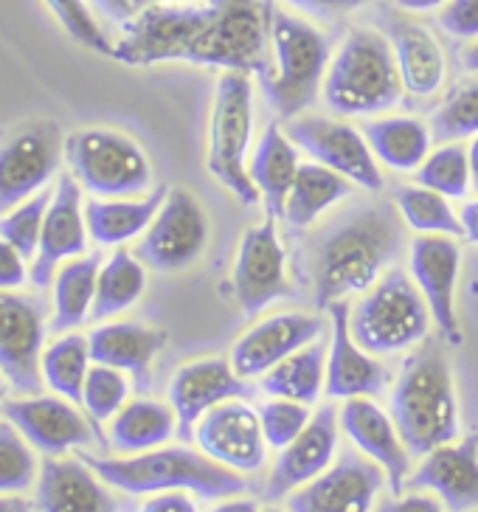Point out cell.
I'll return each mask as SVG.
<instances>
[{
  "label": "cell",
  "mask_w": 478,
  "mask_h": 512,
  "mask_svg": "<svg viewBox=\"0 0 478 512\" xmlns=\"http://www.w3.org/2000/svg\"><path fill=\"white\" fill-rule=\"evenodd\" d=\"M234 296L245 316H259L270 304L293 293L287 276V251H284L276 220L268 217L259 226L245 228L234 259Z\"/></svg>",
  "instance_id": "5bb4252c"
},
{
  "label": "cell",
  "mask_w": 478,
  "mask_h": 512,
  "mask_svg": "<svg viewBox=\"0 0 478 512\" xmlns=\"http://www.w3.org/2000/svg\"><path fill=\"white\" fill-rule=\"evenodd\" d=\"M355 183L346 181L341 172L329 169V166L310 161L299 166L296 183L287 195L282 220L290 228H310L318 223L321 214H327L335 203H341L352 195Z\"/></svg>",
  "instance_id": "d6a6232c"
},
{
  "label": "cell",
  "mask_w": 478,
  "mask_h": 512,
  "mask_svg": "<svg viewBox=\"0 0 478 512\" xmlns=\"http://www.w3.org/2000/svg\"><path fill=\"white\" fill-rule=\"evenodd\" d=\"M113 490L127 496H155L186 490L200 498H231L248 490V479L186 445L155 448L133 456H82Z\"/></svg>",
  "instance_id": "277c9868"
},
{
  "label": "cell",
  "mask_w": 478,
  "mask_h": 512,
  "mask_svg": "<svg viewBox=\"0 0 478 512\" xmlns=\"http://www.w3.org/2000/svg\"><path fill=\"white\" fill-rule=\"evenodd\" d=\"M284 133L313 161L341 172L346 181L374 195L383 192L386 181L380 172V161L374 158L363 130L352 127L349 121L304 113V116L284 121Z\"/></svg>",
  "instance_id": "7c38bea8"
},
{
  "label": "cell",
  "mask_w": 478,
  "mask_h": 512,
  "mask_svg": "<svg viewBox=\"0 0 478 512\" xmlns=\"http://www.w3.org/2000/svg\"><path fill=\"white\" fill-rule=\"evenodd\" d=\"M138 512H200L192 493L186 490H169V493H155L150 496Z\"/></svg>",
  "instance_id": "f907efd6"
},
{
  "label": "cell",
  "mask_w": 478,
  "mask_h": 512,
  "mask_svg": "<svg viewBox=\"0 0 478 512\" xmlns=\"http://www.w3.org/2000/svg\"><path fill=\"white\" fill-rule=\"evenodd\" d=\"M405 220L394 203H358L318 228L307 242V279L318 310L360 296L400 259Z\"/></svg>",
  "instance_id": "7a4b0ae2"
},
{
  "label": "cell",
  "mask_w": 478,
  "mask_h": 512,
  "mask_svg": "<svg viewBox=\"0 0 478 512\" xmlns=\"http://www.w3.org/2000/svg\"><path fill=\"white\" fill-rule=\"evenodd\" d=\"M37 482V459L9 420L0 422V496H20Z\"/></svg>",
  "instance_id": "60d3db41"
},
{
  "label": "cell",
  "mask_w": 478,
  "mask_h": 512,
  "mask_svg": "<svg viewBox=\"0 0 478 512\" xmlns=\"http://www.w3.org/2000/svg\"><path fill=\"white\" fill-rule=\"evenodd\" d=\"M31 279V268L26 256L15 245L0 240V290H20Z\"/></svg>",
  "instance_id": "681fc988"
},
{
  "label": "cell",
  "mask_w": 478,
  "mask_h": 512,
  "mask_svg": "<svg viewBox=\"0 0 478 512\" xmlns=\"http://www.w3.org/2000/svg\"><path fill=\"white\" fill-rule=\"evenodd\" d=\"M341 428L360 453H366L372 462L383 467L391 493H403L411 476V451L391 411H383L374 403V397L344 400Z\"/></svg>",
  "instance_id": "cb8c5ba5"
},
{
  "label": "cell",
  "mask_w": 478,
  "mask_h": 512,
  "mask_svg": "<svg viewBox=\"0 0 478 512\" xmlns=\"http://www.w3.org/2000/svg\"><path fill=\"white\" fill-rule=\"evenodd\" d=\"M43 3L74 43L96 54L113 57V37L107 34L105 23L93 15L88 0H43Z\"/></svg>",
  "instance_id": "7bdbcfd3"
},
{
  "label": "cell",
  "mask_w": 478,
  "mask_h": 512,
  "mask_svg": "<svg viewBox=\"0 0 478 512\" xmlns=\"http://www.w3.org/2000/svg\"><path fill=\"white\" fill-rule=\"evenodd\" d=\"M374 512H448V507H445L434 493H425V490H403V493H394L391 498L377 501Z\"/></svg>",
  "instance_id": "c3c4849f"
},
{
  "label": "cell",
  "mask_w": 478,
  "mask_h": 512,
  "mask_svg": "<svg viewBox=\"0 0 478 512\" xmlns=\"http://www.w3.org/2000/svg\"><path fill=\"white\" fill-rule=\"evenodd\" d=\"M37 510L40 512H124L113 487L79 456H48L37 476Z\"/></svg>",
  "instance_id": "484cf974"
},
{
  "label": "cell",
  "mask_w": 478,
  "mask_h": 512,
  "mask_svg": "<svg viewBox=\"0 0 478 512\" xmlns=\"http://www.w3.org/2000/svg\"><path fill=\"white\" fill-rule=\"evenodd\" d=\"M144 290H147V265L135 256V251L116 248L102 262L90 321L105 324L110 318L127 313L144 296Z\"/></svg>",
  "instance_id": "d590c367"
},
{
  "label": "cell",
  "mask_w": 478,
  "mask_h": 512,
  "mask_svg": "<svg viewBox=\"0 0 478 512\" xmlns=\"http://www.w3.org/2000/svg\"><path fill=\"white\" fill-rule=\"evenodd\" d=\"M394 206L417 234H445V237H464L462 217L453 209V200L439 195L428 186H400L394 192Z\"/></svg>",
  "instance_id": "74e56055"
},
{
  "label": "cell",
  "mask_w": 478,
  "mask_h": 512,
  "mask_svg": "<svg viewBox=\"0 0 478 512\" xmlns=\"http://www.w3.org/2000/svg\"><path fill=\"white\" fill-rule=\"evenodd\" d=\"M0 512H34V507L23 496H0Z\"/></svg>",
  "instance_id": "9f6ffc18"
},
{
  "label": "cell",
  "mask_w": 478,
  "mask_h": 512,
  "mask_svg": "<svg viewBox=\"0 0 478 512\" xmlns=\"http://www.w3.org/2000/svg\"><path fill=\"white\" fill-rule=\"evenodd\" d=\"M459 217H462L464 237L473 242V245H478V197L464 203L462 209H459Z\"/></svg>",
  "instance_id": "f5cc1de1"
},
{
  "label": "cell",
  "mask_w": 478,
  "mask_h": 512,
  "mask_svg": "<svg viewBox=\"0 0 478 512\" xmlns=\"http://www.w3.org/2000/svg\"><path fill=\"white\" fill-rule=\"evenodd\" d=\"M462 65H464V71L478 74V37L476 40H470V43L462 48Z\"/></svg>",
  "instance_id": "6f0895ef"
},
{
  "label": "cell",
  "mask_w": 478,
  "mask_h": 512,
  "mask_svg": "<svg viewBox=\"0 0 478 512\" xmlns=\"http://www.w3.org/2000/svg\"><path fill=\"white\" fill-rule=\"evenodd\" d=\"M178 434V414L169 403L138 397L110 420V448L121 456L164 448Z\"/></svg>",
  "instance_id": "1f68e13d"
},
{
  "label": "cell",
  "mask_w": 478,
  "mask_h": 512,
  "mask_svg": "<svg viewBox=\"0 0 478 512\" xmlns=\"http://www.w3.org/2000/svg\"><path fill=\"white\" fill-rule=\"evenodd\" d=\"M211 223L203 203L189 189H166L164 203L152 226L135 245V256L158 273H178L192 268L209 245Z\"/></svg>",
  "instance_id": "8fae6325"
},
{
  "label": "cell",
  "mask_w": 478,
  "mask_h": 512,
  "mask_svg": "<svg viewBox=\"0 0 478 512\" xmlns=\"http://www.w3.org/2000/svg\"><path fill=\"white\" fill-rule=\"evenodd\" d=\"M90 366H93V358H90L88 338L79 332H62L43 349L40 372L51 392L82 406V389H85Z\"/></svg>",
  "instance_id": "8d00e7d4"
},
{
  "label": "cell",
  "mask_w": 478,
  "mask_h": 512,
  "mask_svg": "<svg viewBox=\"0 0 478 512\" xmlns=\"http://www.w3.org/2000/svg\"><path fill=\"white\" fill-rule=\"evenodd\" d=\"M321 335H324V321L313 313H273L239 335L228 361L237 369L239 377L259 380L284 358L318 341Z\"/></svg>",
  "instance_id": "44dd1931"
},
{
  "label": "cell",
  "mask_w": 478,
  "mask_h": 512,
  "mask_svg": "<svg viewBox=\"0 0 478 512\" xmlns=\"http://www.w3.org/2000/svg\"><path fill=\"white\" fill-rule=\"evenodd\" d=\"M467 155H470V175H473V189L478 192V136H473V141H470Z\"/></svg>",
  "instance_id": "680465c9"
},
{
  "label": "cell",
  "mask_w": 478,
  "mask_h": 512,
  "mask_svg": "<svg viewBox=\"0 0 478 512\" xmlns=\"http://www.w3.org/2000/svg\"><path fill=\"white\" fill-rule=\"evenodd\" d=\"M65 161L93 197H144L152 192V164L133 138L90 127L65 138Z\"/></svg>",
  "instance_id": "9c48e42d"
},
{
  "label": "cell",
  "mask_w": 478,
  "mask_h": 512,
  "mask_svg": "<svg viewBox=\"0 0 478 512\" xmlns=\"http://www.w3.org/2000/svg\"><path fill=\"white\" fill-rule=\"evenodd\" d=\"M338 445H341V408L327 403L315 411L310 425L299 437L279 451L268 473L265 498L279 501L307 482H313L315 476H321L338 459Z\"/></svg>",
  "instance_id": "ffe728a7"
},
{
  "label": "cell",
  "mask_w": 478,
  "mask_h": 512,
  "mask_svg": "<svg viewBox=\"0 0 478 512\" xmlns=\"http://www.w3.org/2000/svg\"><path fill=\"white\" fill-rule=\"evenodd\" d=\"M209 512H259V504H256L254 498L231 496L220 498V504H214Z\"/></svg>",
  "instance_id": "11a10c76"
},
{
  "label": "cell",
  "mask_w": 478,
  "mask_h": 512,
  "mask_svg": "<svg viewBox=\"0 0 478 512\" xmlns=\"http://www.w3.org/2000/svg\"><path fill=\"white\" fill-rule=\"evenodd\" d=\"M88 220L82 203V186L71 175H60L45 211L40 248L31 259V285L51 287L54 276L68 259L88 254Z\"/></svg>",
  "instance_id": "ac0fdd59"
},
{
  "label": "cell",
  "mask_w": 478,
  "mask_h": 512,
  "mask_svg": "<svg viewBox=\"0 0 478 512\" xmlns=\"http://www.w3.org/2000/svg\"><path fill=\"white\" fill-rule=\"evenodd\" d=\"M259 512H287V510H279V507H265V510H259Z\"/></svg>",
  "instance_id": "91938a15"
},
{
  "label": "cell",
  "mask_w": 478,
  "mask_h": 512,
  "mask_svg": "<svg viewBox=\"0 0 478 512\" xmlns=\"http://www.w3.org/2000/svg\"><path fill=\"white\" fill-rule=\"evenodd\" d=\"M363 136L372 147L374 158L394 172H417L428 152L434 150L431 124L414 116H372L363 121Z\"/></svg>",
  "instance_id": "4dcf8cb0"
},
{
  "label": "cell",
  "mask_w": 478,
  "mask_h": 512,
  "mask_svg": "<svg viewBox=\"0 0 478 512\" xmlns=\"http://www.w3.org/2000/svg\"><path fill=\"white\" fill-rule=\"evenodd\" d=\"M65 138L51 119H34L0 138V217L57 178Z\"/></svg>",
  "instance_id": "30bf717a"
},
{
  "label": "cell",
  "mask_w": 478,
  "mask_h": 512,
  "mask_svg": "<svg viewBox=\"0 0 478 512\" xmlns=\"http://www.w3.org/2000/svg\"><path fill=\"white\" fill-rule=\"evenodd\" d=\"M290 6L304 9V12H313V15H346V12H355L360 6L372 3V0H287Z\"/></svg>",
  "instance_id": "816d5d0a"
},
{
  "label": "cell",
  "mask_w": 478,
  "mask_h": 512,
  "mask_svg": "<svg viewBox=\"0 0 478 512\" xmlns=\"http://www.w3.org/2000/svg\"><path fill=\"white\" fill-rule=\"evenodd\" d=\"M431 307L417 282L400 268L386 271L360 302L352 304L349 327L360 347L377 358L411 352L431 335Z\"/></svg>",
  "instance_id": "52a82bcc"
},
{
  "label": "cell",
  "mask_w": 478,
  "mask_h": 512,
  "mask_svg": "<svg viewBox=\"0 0 478 512\" xmlns=\"http://www.w3.org/2000/svg\"><path fill=\"white\" fill-rule=\"evenodd\" d=\"M321 96L344 119H372L400 105L405 85L389 34L369 26L349 31L332 51Z\"/></svg>",
  "instance_id": "5b68a950"
},
{
  "label": "cell",
  "mask_w": 478,
  "mask_h": 512,
  "mask_svg": "<svg viewBox=\"0 0 478 512\" xmlns=\"http://www.w3.org/2000/svg\"><path fill=\"white\" fill-rule=\"evenodd\" d=\"M0 397H3V392H0Z\"/></svg>",
  "instance_id": "6125c7cd"
},
{
  "label": "cell",
  "mask_w": 478,
  "mask_h": 512,
  "mask_svg": "<svg viewBox=\"0 0 478 512\" xmlns=\"http://www.w3.org/2000/svg\"><path fill=\"white\" fill-rule=\"evenodd\" d=\"M405 490L434 493L448 512L478 510V437L448 442L422 456Z\"/></svg>",
  "instance_id": "d4e9b609"
},
{
  "label": "cell",
  "mask_w": 478,
  "mask_h": 512,
  "mask_svg": "<svg viewBox=\"0 0 478 512\" xmlns=\"http://www.w3.org/2000/svg\"><path fill=\"white\" fill-rule=\"evenodd\" d=\"M439 26L450 37L476 40L478 37V0H448L439 9Z\"/></svg>",
  "instance_id": "bcb514c9"
},
{
  "label": "cell",
  "mask_w": 478,
  "mask_h": 512,
  "mask_svg": "<svg viewBox=\"0 0 478 512\" xmlns=\"http://www.w3.org/2000/svg\"><path fill=\"white\" fill-rule=\"evenodd\" d=\"M386 484L383 467L366 453L341 451L321 476L287 496V512H374Z\"/></svg>",
  "instance_id": "4fadbf2b"
},
{
  "label": "cell",
  "mask_w": 478,
  "mask_h": 512,
  "mask_svg": "<svg viewBox=\"0 0 478 512\" xmlns=\"http://www.w3.org/2000/svg\"><path fill=\"white\" fill-rule=\"evenodd\" d=\"M332 335L327 344V394L332 400H355V397H377L394 383L391 372L377 355L366 352L355 341L349 327L352 302H335L327 310Z\"/></svg>",
  "instance_id": "7402d4cb"
},
{
  "label": "cell",
  "mask_w": 478,
  "mask_h": 512,
  "mask_svg": "<svg viewBox=\"0 0 478 512\" xmlns=\"http://www.w3.org/2000/svg\"><path fill=\"white\" fill-rule=\"evenodd\" d=\"M195 442L214 462L237 470L242 476L259 473L268 465V439L259 422V411L245 397L211 408L195 425Z\"/></svg>",
  "instance_id": "e0dca14e"
},
{
  "label": "cell",
  "mask_w": 478,
  "mask_h": 512,
  "mask_svg": "<svg viewBox=\"0 0 478 512\" xmlns=\"http://www.w3.org/2000/svg\"><path fill=\"white\" fill-rule=\"evenodd\" d=\"M273 0H172L144 9L113 40L124 65L192 62L259 76L273 68Z\"/></svg>",
  "instance_id": "6da1fadb"
},
{
  "label": "cell",
  "mask_w": 478,
  "mask_h": 512,
  "mask_svg": "<svg viewBox=\"0 0 478 512\" xmlns=\"http://www.w3.org/2000/svg\"><path fill=\"white\" fill-rule=\"evenodd\" d=\"M391 417L411 456H425L459 439L456 380L439 341H422L403 361L391 386Z\"/></svg>",
  "instance_id": "3957f363"
},
{
  "label": "cell",
  "mask_w": 478,
  "mask_h": 512,
  "mask_svg": "<svg viewBox=\"0 0 478 512\" xmlns=\"http://www.w3.org/2000/svg\"><path fill=\"white\" fill-rule=\"evenodd\" d=\"M386 34L397 57L405 93L428 99L442 91L448 79V57L434 31L411 17H391Z\"/></svg>",
  "instance_id": "4316f807"
},
{
  "label": "cell",
  "mask_w": 478,
  "mask_h": 512,
  "mask_svg": "<svg viewBox=\"0 0 478 512\" xmlns=\"http://www.w3.org/2000/svg\"><path fill=\"white\" fill-rule=\"evenodd\" d=\"M256 411H259L262 431H265V439L273 451L287 448L313 420L310 406L296 403V400H284V397H268Z\"/></svg>",
  "instance_id": "f6af8a7d"
},
{
  "label": "cell",
  "mask_w": 478,
  "mask_h": 512,
  "mask_svg": "<svg viewBox=\"0 0 478 512\" xmlns=\"http://www.w3.org/2000/svg\"><path fill=\"white\" fill-rule=\"evenodd\" d=\"M254 141V85L251 76L223 71L214 91L209 124V172L214 181L242 206H256L262 197L248 172Z\"/></svg>",
  "instance_id": "ba28073f"
},
{
  "label": "cell",
  "mask_w": 478,
  "mask_h": 512,
  "mask_svg": "<svg viewBox=\"0 0 478 512\" xmlns=\"http://www.w3.org/2000/svg\"><path fill=\"white\" fill-rule=\"evenodd\" d=\"M127 394H130V375L105 363H93L82 389V406L96 425H105L124 408Z\"/></svg>",
  "instance_id": "b9f144b4"
},
{
  "label": "cell",
  "mask_w": 478,
  "mask_h": 512,
  "mask_svg": "<svg viewBox=\"0 0 478 512\" xmlns=\"http://www.w3.org/2000/svg\"><path fill=\"white\" fill-rule=\"evenodd\" d=\"M93 363L121 369L147 389L152 380V363L164 352L166 332L135 324V321H105L88 335Z\"/></svg>",
  "instance_id": "83f0119b"
},
{
  "label": "cell",
  "mask_w": 478,
  "mask_h": 512,
  "mask_svg": "<svg viewBox=\"0 0 478 512\" xmlns=\"http://www.w3.org/2000/svg\"><path fill=\"white\" fill-rule=\"evenodd\" d=\"M3 383H6V377H3V372H0V392H3Z\"/></svg>",
  "instance_id": "94428289"
},
{
  "label": "cell",
  "mask_w": 478,
  "mask_h": 512,
  "mask_svg": "<svg viewBox=\"0 0 478 512\" xmlns=\"http://www.w3.org/2000/svg\"><path fill=\"white\" fill-rule=\"evenodd\" d=\"M414 175H417L419 186H428V189H434L450 200H462L473 189L470 155H467V147L459 141H448V144L434 147Z\"/></svg>",
  "instance_id": "f35d334b"
},
{
  "label": "cell",
  "mask_w": 478,
  "mask_h": 512,
  "mask_svg": "<svg viewBox=\"0 0 478 512\" xmlns=\"http://www.w3.org/2000/svg\"><path fill=\"white\" fill-rule=\"evenodd\" d=\"M299 166V147L284 133L282 124H268L251 152L248 172H251L256 192L268 209V217L273 220L284 214V203L296 183Z\"/></svg>",
  "instance_id": "f1b7e54d"
},
{
  "label": "cell",
  "mask_w": 478,
  "mask_h": 512,
  "mask_svg": "<svg viewBox=\"0 0 478 512\" xmlns=\"http://www.w3.org/2000/svg\"><path fill=\"white\" fill-rule=\"evenodd\" d=\"M248 394V380L237 375L228 358H200L183 363L169 383V406L178 414V434L183 439L195 437V425L211 408Z\"/></svg>",
  "instance_id": "603a6c76"
},
{
  "label": "cell",
  "mask_w": 478,
  "mask_h": 512,
  "mask_svg": "<svg viewBox=\"0 0 478 512\" xmlns=\"http://www.w3.org/2000/svg\"><path fill=\"white\" fill-rule=\"evenodd\" d=\"M259 389L268 397L296 400L304 406H315L327 392V344L321 338L284 358L268 375L259 377Z\"/></svg>",
  "instance_id": "836d02e7"
},
{
  "label": "cell",
  "mask_w": 478,
  "mask_h": 512,
  "mask_svg": "<svg viewBox=\"0 0 478 512\" xmlns=\"http://www.w3.org/2000/svg\"><path fill=\"white\" fill-rule=\"evenodd\" d=\"M436 144L478 136V76L456 85L431 116Z\"/></svg>",
  "instance_id": "ab89813d"
},
{
  "label": "cell",
  "mask_w": 478,
  "mask_h": 512,
  "mask_svg": "<svg viewBox=\"0 0 478 512\" xmlns=\"http://www.w3.org/2000/svg\"><path fill=\"white\" fill-rule=\"evenodd\" d=\"M473 512H478V510H473Z\"/></svg>",
  "instance_id": "be15d7a7"
},
{
  "label": "cell",
  "mask_w": 478,
  "mask_h": 512,
  "mask_svg": "<svg viewBox=\"0 0 478 512\" xmlns=\"http://www.w3.org/2000/svg\"><path fill=\"white\" fill-rule=\"evenodd\" d=\"M51 203V192L45 189L40 195H34L26 203H20L12 211H6L0 217V240L15 245L26 259H34L37 248H40V237H43L45 211Z\"/></svg>",
  "instance_id": "ee69618b"
},
{
  "label": "cell",
  "mask_w": 478,
  "mask_h": 512,
  "mask_svg": "<svg viewBox=\"0 0 478 512\" xmlns=\"http://www.w3.org/2000/svg\"><path fill=\"white\" fill-rule=\"evenodd\" d=\"M270 51L273 68L262 79L268 105L284 121L304 116L324 88L332 60L329 37L310 20L276 3L270 20Z\"/></svg>",
  "instance_id": "8992f818"
},
{
  "label": "cell",
  "mask_w": 478,
  "mask_h": 512,
  "mask_svg": "<svg viewBox=\"0 0 478 512\" xmlns=\"http://www.w3.org/2000/svg\"><path fill=\"white\" fill-rule=\"evenodd\" d=\"M408 271L431 307V318H434L442 344L459 347L462 324L456 313V285H459V271H462V248L456 237L417 234L408 248Z\"/></svg>",
  "instance_id": "9a60e30c"
},
{
  "label": "cell",
  "mask_w": 478,
  "mask_h": 512,
  "mask_svg": "<svg viewBox=\"0 0 478 512\" xmlns=\"http://www.w3.org/2000/svg\"><path fill=\"white\" fill-rule=\"evenodd\" d=\"M102 256L82 254L68 259L62 265L51 290H54V318H51V332H74L82 321H88L96 299V282L102 271Z\"/></svg>",
  "instance_id": "e575fe53"
},
{
  "label": "cell",
  "mask_w": 478,
  "mask_h": 512,
  "mask_svg": "<svg viewBox=\"0 0 478 512\" xmlns=\"http://www.w3.org/2000/svg\"><path fill=\"white\" fill-rule=\"evenodd\" d=\"M448 0H394V6L405 12V15H428V12H439Z\"/></svg>",
  "instance_id": "db71d44e"
},
{
  "label": "cell",
  "mask_w": 478,
  "mask_h": 512,
  "mask_svg": "<svg viewBox=\"0 0 478 512\" xmlns=\"http://www.w3.org/2000/svg\"><path fill=\"white\" fill-rule=\"evenodd\" d=\"M45 321L37 299L17 290H0V372L17 394H37L43 386Z\"/></svg>",
  "instance_id": "2e32d148"
},
{
  "label": "cell",
  "mask_w": 478,
  "mask_h": 512,
  "mask_svg": "<svg viewBox=\"0 0 478 512\" xmlns=\"http://www.w3.org/2000/svg\"><path fill=\"white\" fill-rule=\"evenodd\" d=\"M0 414L26 437L31 448L45 456H62L93 445L90 422L76 411V403L60 394H26L17 400H6L0 403Z\"/></svg>",
  "instance_id": "d6986e66"
},
{
  "label": "cell",
  "mask_w": 478,
  "mask_h": 512,
  "mask_svg": "<svg viewBox=\"0 0 478 512\" xmlns=\"http://www.w3.org/2000/svg\"><path fill=\"white\" fill-rule=\"evenodd\" d=\"M93 15L99 17L105 26L121 29L127 26L133 17H138L144 9L158 6V3H172V0H88Z\"/></svg>",
  "instance_id": "7dc6e473"
},
{
  "label": "cell",
  "mask_w": 478,
  "mask_h": 512,
  "mask_svg": "<svg viewBox=\"0 0 478 512\" xmlns=\"http://www.w3.org/2000/svg\"><path fill=\"white\" fill-rule=\"evenodd\" d=\"M166 189L158 186L144 197H90L85 203V220L88 234L96 245L105 248H121L124 242L144 237V231L152 226L155 214L164 203Z\"/></svg>",
  "instance_id": "f546056e"
}]
</instances>
